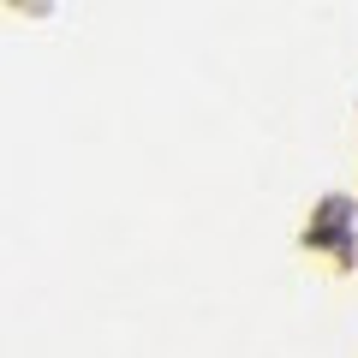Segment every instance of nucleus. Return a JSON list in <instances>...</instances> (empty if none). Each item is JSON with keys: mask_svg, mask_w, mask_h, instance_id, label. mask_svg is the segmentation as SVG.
I'll return each mask as SVG.
<instances>
[]
</instances>
